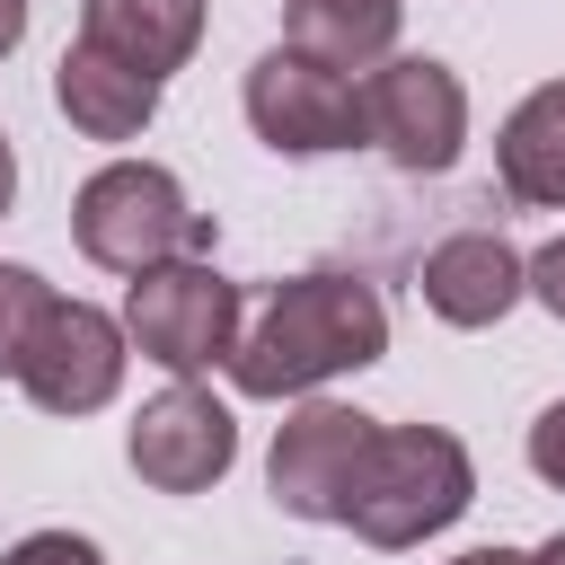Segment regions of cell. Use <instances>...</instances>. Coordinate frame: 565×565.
Wrapping results in <instances>:
<instances>
[{
	"label": "cell",
	"mask_w": 565,
	"mask_h": 565,
	"mask_svg": "<svg viewBox=\"0 0 565 565\" xmlns=\"http://www.w3.org/2000/svg\"><path fill=\"white\" fill-rule=\"evenodd\" d=\"M388 353V300L362 274H291L265 291V309L238 327L230 388L238 397H318L344 371H371Z\"/></svg>",
	"instance_id": "6da1fadb"
},
{
	"label": "cell",
	"mask_w": 565,
	"mask_h": 565,
	"mask_svg": "<svg viewBox=\"0 0 565 565\" xmlns=\"http://www.w3.org/2000/svg\"><path fill=\"white\" fill-rule=\"evenodd\" d=\"M530 565H565V530H556L547 547H530Z\"/></svg>",
	"instance_id": "7402d4cb"
},
{
	"label": "cell",
	"mask_w": 565,
	"mask_h": 565,
	"mask_svg": "<svg viewBox=\"0 0 565 565\" xmlns=\"http://www.w3.org/2000/svg\"><path fill=\"white\" fill-rule=\"evenodd\" d=\"M79 35L106 44V53H124L132 71L168 79L203 44V0H79Z\"/></svg>",
	"instance_id": "5bb4252c"
},
{
	"label": "cell",
	"mask_w": 565,
	"mask_h": 565,
	"mask_svg": "<svg viewBox=\"0 0 565 565\" xmlns=\"http://www.w3.org/2000/svg\"><path fill=\"white\" fill-rule=\"evenodd\" d=\"M494 177L521 212H565V79H539L503 132H494Z\"/></svg>",
	"instance_id": "7c38bea8"
},
{
	"label": "cell",
	"mask_w": 565,
	"mask_h": 565,
	"mask_svg": "<svg viewBox=\"0 0 565 565\" xmlns=\"http://www.w3.org/2000/svg\"><path fill=\"white\" fill-rule=\"evenodd\" d=\"M397 26H406V0H282V44L353 79L397 53Z\"/></svg>",
	"instance_id": "4fadbf2b"
},
{
	"label": "cell",
	"mask_w": 565,
	"mask_h": 565,
	"mask_svg": "<svg viewBox=\"0 0 565 565\" xmlns=\"http://www.w3.org/2000/svg\"><path fill=\"white\" fill-rule=\"evenodd\" d=\"M238 282L212 265V256H177V265H150L132 274L124 291V335L141 362H159L168 380H203V371H230L238 353Z\"/></svg>",
	"instance_id": "277c9868"
},
{
	"label": "cell",
	"mask_w": 565,
	"mask_h": 565,
	"mask_svg": "<svg viewBox=\"0 0 565 565\" xmlns=\"http://www.w3.org/2000/svg\"><path fill=\"white\" fill-rule=\"evenodd\" d=\"M9 203H18V150H9V132H0V221H9Z\"/></svg>",
	"instance_id": "ffe728a7"
},
{
	"label": "cell",
	"mask_w": 565,
	"mask_h": 565,
	"mask_svg": "<svg viewBox=\"0 0 565 565\" xmlns=\"http://www.w3.org/2000/svg\"><path fill=\"white\" fill-rule=\"evenodd\" d=\"M530 468H539V486L565 494V397L539 406V424H530Z\"/></svg>",
	"instance_id": "e0dca14e"
},
{
	"label": "cell",
	"mask_w": 565,
	"mask_h": 565,
	"mask_svg": "<svg viewBox=\"0 0 565 565\" xmlns=\"http://www.w3.org/2000/svg\"><path fill=\"white\" fill-rule=\"evenodd\" d=\"M124 459H132V477L159 486V494H212V486L230 477V459H238V415H230L203 380H168V388L132 415Z\"/></svg>",
	"instance_id": "ba28073f"
},
{
	"label": "cell",
	"mask_w": 565,
	"mask_h": 565,
	"mask_svg": "<svg viewBox=\"0 0 565 565\" xmlns=\"http://www.w3.org/2000/svg\"><path fill=\"white\" fill-rule=\"evenodd\" d=\"M26 44V0H0V62Z\"/></svg>",
	"instance_id": "d6986e66"
},
{
	"label": "cell",
	"mask_w": 565,
	"mask_h": 565,
	"mask_svg": "<svg viewBox=\"0 0 565 565\" xmlns=\"http://www.w3.org/2000/svg\"><path fill=\"white\" fill-rule=\"evenodd\" d=\"M53 300H62V291H53L35 265H0V380L26 371V344H35V327H44Z\"/></svg>",
	"instance_id": "9a60e30c"
},
{
	"label": "cell",
	"mask_w": 565,
	"mask_h": 565,
	"mask_svg": "<svg viewBox=\"0 0 565 565\" xmlns=\"http://www.w3.org/2000/svg\"><path fill=\"white\" fill-rule=\"evenodd\" d=\"M124 362H132V335H124L115 309H97V300H53L44 327H35V344H26L18 388H26L44 415H97V406H115Z\"/></svg>",
	"instance_id": "9c48e42d"
},
{
	"label": "cell",
	"mask_w": 565,
	"mask_h": 565,
	"mask_svg": "<svg viewBox=\"0 0 565 565\" xmlns=\"http://www.w3.org/2000/svg\"><path fill=\"white\" fill-rule=\"evenodd\" d=\"M530 300H539L547 318H565V238H547V247L530 256Z\"/></svg>",
	"instance_id": "ac0fdd59"
},
{
	"label": "cell",
	"mask_w": 565,
	"mask_h": 565,
	"mask_svg": "<svg viewBox=\"0 0 565 565\" xmlns=\"http://www.w3.org/2000/svg\"><path fill=\"white\" fill-rule=\"evenodd\" d=\"M71 238H79L88 265H106V274L132 282V274H150V265L212 256L221 221L185 203L177 168H159V159H106V168L71 194Z\"/></svg>",
	"instance_id": "3957f363"
},
{
	"label": "cell",
	"mask_w": 565,
	"mask_h": 565,
	"mask_svg": "<svg viewBox=\"0 0 565 565\" xmlns=\"http://www.w3.org/2000/svg\"><path fill=\"white\" fill-rule=\"evenodd\" d=\"M0 565H106V547H97V539H79V530H26Z\"/></svg>",
	"instance_id": "2e32d148"
},
{
	"label": "cell",
	"mask_w": 565,
	"mask_h": 565,
	"mask_svg": "<svg viewBox=\"0 0 565 565\" xmlns=\"http://www.w3.org/2000/svg\"><path fill=\"white\" fill-rule=\"evenodd\" d=\"M371 433H380V415L335 406V397H300V406L282 415V433H274V450H265L274 503H282L291 521H344L353 477H362V459H371Z\"/></svg>",
	"instance_id": "52a82bcc"
},
{
	"label": "cell",
	"mask_w": 565,
	"mask_h": 565,
	"mask_svg": "<svg viewBox=\"0 0 565 565\" xmlns=\"http://www.w3.org/2000/svg\"><path fill=\"white\" fill-rule=\"evenodd\" d=\"M415 291L441 327H494L512 300H530V256L503 230H450V238L424 247Z\"/></svg>",
	"instance_id": "30bf717a"
},
{
	"label": "cell",
	"mask_w": 565,
	"mask_h": 565,
	"mask_svg": "<svg viewBox=\"0 0 565 565\" xmlns=\"http://www.w3.org/2000/svg\"><path fill=\"white\" fill-rule=\"evenodd\" d=\"M450 565H530V547H468V556H450Z\"/></svg>",
	"instance_id": "44dd1931"
},
{
	"label": "cell",
	"mask_w": 565,
	"mask_h": 565,
	"mask_svg": "<svg viewBox=\"0 0 565 565\" xmlns=\"http://www.w3.org/2000/svg\"><path fill=\"white\" fill-rule=\"evenodd\" d=\"M468 503H477V459H468L459 433H441V424H380L371 459L353 477L344 530L371 539V547H424Z\"/></svg>",
	"instance_id": "7a4b0ae2"
},
{
	"label": "cell",
	"mask_w": 565,
	"mask_h": 565,
	"mask_svg": "<svg viewBox=\"0 0 565 565\" xmlns=\"http://www.w3.org/2000/svg\"><path fill=\"white\" fill-rule=\"evenodd\" d=\"M159 97H168V79L132 71L124 53H106L88 35H71L62 62H53V106H62V124L79 141H141L150 115H159Z\"/></svg>",
	"instance_id": "8fae6325"
},
{
	"label": "cell",
	"mask_w": 565,
	"mask_h": 565,
	"mask_svg": "<svg viewBox=\"0 0 565 565\" xmlns=\"http://www.w3.org/2000/svg\"><path fill=\"white\" fill-rule=\"evenodd\" d=\"M362 132L406 177L459 168V150H468V88H459V71L433 62V53H388L380 71H362Z\"/></svg>",
	"instance_id": "5b68a950"
},
{
	"label": "cell",
	"mask_w": 565,
	"mask_h": 565,
	"mask_svg": "<svg viewBox=\"0 0 565 565\" xmlns=\"http://www.w3.org/2000/svg\"><path fill=\"white\" fill-rule=\"evenodd\" d=\"M238 97H247L256 141L282 150V159H327V150L371 141V132H362V79H353V71H327V62L291 53V44L256 53Z\"/></svg>",
	"instance_id": "8992f818"
}]
</instances>
